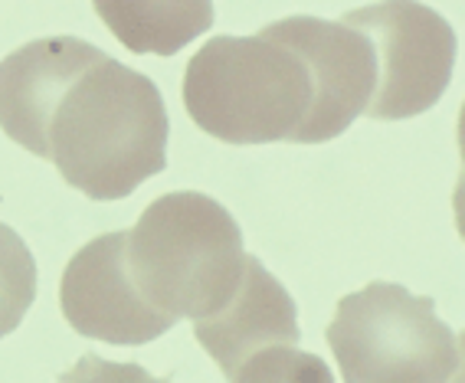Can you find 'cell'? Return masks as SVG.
Instances as JSON below:
<instances>
[{
	"mask_svg": "<svg viewBox=\"0 0 465 383\" xmlns=\"http://www.w3.org/2000/svg\"><path fill=\"white\" fill-rule=\"evenodd\" d=\"M0 128L89 201H125L167 167L154 79L79 36H46L0 63Z\"/></svg>",
	"mask_w": 465,
	"mask_h": 383,
	"instance_id": "1",
	"label": "cell"
},
{
	"mask_svg": "<svg viewBox=\"0 0 465 383\" xmlns=\"http://www.w3.org/2000/svg\"><path fill=\"white\" fill-rule=\"evenodd\" d=\"M315 75L272 26L256 36H213L183 69V109L226 144H312Z\"/></svg>",
	"mask_w": 465,
	"mask_h": 383,
	"instance_id": "2",
	"label": "cell"
},
{
	"mask_svg": "<svg viewBox=\"0 0 465 383\" xmlns=\"http://www.w3.org/2000/svg\"><path fill=\"white\" fill-rule=\"evenodd\" d=\"M138 292L167 318H210L240 289L246 252L232 213L213 197L174 191L144 207L125 236Z\"/></svg>",
	"mask_w": 465,
	"mask_h": 383,
	"instance_id": "3",
	"label": "cell"
},
{
	"mask_svg": "<svg viewBox=\"0 0 465 383\" xmlns=\"http://www.w3.org/2000/svg\"><path fill=\"white\" fill-rule=\"evenodd\" d=\"M328 348L344 383H459L462 338L436 318L430 295L371 282L338 301Z\"/></svg>",
	"mask_w": 465,
	"mask_h": 383,
	"instance_id": "4",
	"label": "cell"
},
{
	"mask_svg": "<svg viewBox=\"0 0 465 383\" xmlns=\"http://www.w3.org/2000/svg\"><path fill=\"white\" fill-rule=\"evenodd\" d=\"M341 24L367 36L377 63V85L364 115L403 122L423 115L449 89L456 66V30L420 0H377L351 10Z\"/></svg>",
	"mask_w": 465,
	"mask_h": 383,
	"instance_id": "5",
	"label": "cell"
},
{
	"mask_svg": "<svg viewBox=\"0 0 465 383\" xmlns=\"http://www.w3.org/2000/svg\"><path fill=\"white\" fill-rule=\"evenodd\" d=\"M125 236L128 230L95 236L69 259L59 282V309L75 334L134 348L167 334L174 318L148 305L138 292L125 262Z\"/></svg>",
	"mask_w": 465,
	"mask_h": 383,
	"instance_id": "6",
	"label": "cell"
},
{
	"mask_svg": "<svg viewBox=\"0 0 465 383\" xmlns=\"http://www.w3.org/2000/svg\"><path fill=\"white\" fill-rule=\"evenodd\" d=\"M269 26L305 56L315 75L318 105L312 144L344 134L354 118L367 112L377 85V63L367 36L341 20L322 17H285Z\"/></svg>",
	"mask_w": 465,
	"mask_h": 383,
	"instance_id": "7",
	"label": "cell"
},
{
	"mask_svg": "<svg viewBox=\"0 0 465 383\" xmlns=\"http://www.w3.org/2000/svg\"><path fill=\"white\" fill-rule=\"evenodd\" d=\"M200 348L220 364L226 380L240 370L252 354L269 348H299V309L285 285L262 266L259 256H246L240 289L223 309L210 318L193 321Z\"/></svg>",
	"mask_w": 465,
	"mask_h": 383,
	"instance_id": "8",
	"label": "cell"
},
{
	"mask_svg": "<svg viewBox=\"0 0 465 383\" xmlns=\"http://www.w3.org/2000/svg\"><path fill=\"white\" fill-rule=\"evenodd\" d=\"M102 24L132 53L174 56L213 26V0H92Z\"/></svg>",
	"mask_w": 465,
	"mask_h": 383,
	"instance_id": "9",
	"label": "cell"
},
{
	"mask_svg": "<svg viewBox=\"0 0 465 383\" xmlns=\"http://www.w3.org/2000/svg\"><path fill=\"white\" fill-rule=\"evenodd\" d=\"M36 299V259L17 230L0 223V338L20 328Z\"/></svg>",
	"mask_w": 465,
	"mask_h": 383,
	"instance_id": "10",
	"label": "cell"
},
{
	"mask_svg": "<svg viewBox=\"0 0 465 383\" xmlns=\"http://www.w3.org/2000/svg\"><path fill=\"white\" fill-rule=\"evenodd\" d=\"M230 383H334V374L318 354H305L282 344V348L252 354L232 374Z\"/></svg>",
	"mask_w": 465,
	"mask_h": 383,
	"instance_id": "11",
	"label": "cell"
},
{
	"mask_svg": "<svg viewBox=\"0 0 465 383\" xmlns=\"http://www.w3.org/2000/svg\"><path fill=\"white\" fill-rule=\"evenodd\" d=\"M59 383H167V380L148 374L142 364H118V360L99 358V354H83V360H75L66 374L59 377Z\"/></svg>",
	"mask_w": 465,
	"mask_h": 383,
	"instance_id": "12",
	"label": "cell"
}]
</instances>
